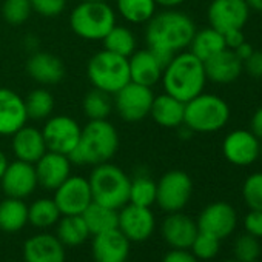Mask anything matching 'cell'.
Here are the masks:
<instances>
[{
    "label": "cell",
    "mask_w": 262,
    "mask_h": 262,
    "mask_svg": "<svg viewBox=\"0 0 262 262\" xmlns=\"http://www.w3.org/2000/svg\"><path fill=\"white\" fill-rule=\"evenodd\" d=\"M56 236L65 247H77L88 239L90 231L82 214H63L57 222Z\"/></svg>",
    "instance_id": "f1b7e54d"
},
{
    "label": "cell",
    "mask_w": 262,
    "mask_h": 262,
    "mask_svg": "<svg viewBox=\"0 0 262 262\" xmlns=\"http://www.w3.org/2000/svg\"><path fill=\"white\" fill-rule=\"evenodd\" d=\"M185 103L170 96L168 93L155 96L150 116L153 120L164 128H179L184 125Z\"/></svg>",
    "instance_id": "484cf974"
},
{
    "label": "cell",
    "mask_w": 262,
    "mask_h": 262,
    "mask_svg": "<svg viewBox=\"0 0 262 262\" xmlns=\"http://www.w3.org/2000/svg\"><path fill=\"white\" fill-rule=\"evenodd\" d=\"M28 224V207L24 199L7 198L0 202V230L17 233Z\"/></svg>",
    "instance_id": "83f0119b"
},
{
    "label": "cell",
    "mask_w": 262,
    "mask_h": 262,
    "mask_svg": "<svg viewBox=\"0 0 262 262\" xmlns=\"http://www.w3.org/2000/svg\"><path fill=\"white\" fill-rule=\"evenodd\" d=\"M24 262H65V245L54 234H34L24 245Z\"/></svg>",
    "instance_id": "ffe728a7"
},
{
    "label": "cell",
    "mask_w": 262,
    "mask_h": 262,
    "mask_svg": "<svg viewBox=\"0 0 262 262\" xmlns=\"http://www.w3.org/2000/svg\"><path fill=\"white\" fill-rule=\"evenodd\" d=\"M207 80L214 83H231L242 74L244 62L234 54L233 50L225 48L204 62Z\"/></svg>",
    "instance_id": "7402d4cb"
},
{
    "label": "cell",
    "mask_w": 262,
    "mask_h": 262,
    "mask_svg": "<svg viewBox=\"0 0 262 262\" xmlns=\"http://www.w3.org/2000/svg\"><path fill=\"white\" fill-rule=\"evenodd\" d=\"M25 99L16 91L0 86V136H13L27 125Z\"/></svg>",
    "instance_id": "e0dca14e"
},
{
    "label": "cell",
    "mask_w": 262,
    "mask_h": 262,
    "mask_svg": "<svg viewBox=\"0 0 262 262\" xmlns=\"http://www.w3.org/2000/svg\"><path fill=\"white\" fill-rule=\"evenodd\" d=\"M259 158L262 159V142H260V148H259Z\"/></svg>",
    "instance_id": "f5cc1de1"
},
{
    "label": "cell",
    "mask_w": 262,
    "mask_h": 262,
    "mask_svg": "<svg viewBox=\"0 0 262 262\" xmlns=\"http://www.w3.org/2000/svg\"><path fill=\"white\" fill-rule=\"evenodd\" d=\"M245 71L254 77V79H262V51H253V54L244 62Z\"/></svg>",
    "instance_id": "7bdbcfd3"
},
{
    "label": "cell",
    "mask_w": 262,
    "mask_h": 262,
    "mask_svg": "<svg viewBox=\"0 0 262 262\" xmlns=\"http://www.w3.org/2000/svg\"><path fill=\"white\" fill-rule=\"evenodd\" d=\"M11 138V148L17 161H24L34 165L48 151L42 129L36 126L24 125Z\"/></svg>",
    "instance_id": "d6986e66"
},
{
    "label": "cell",
    "mask_w": 262,
    "mask_h": 262,
    "mask_svg": "<svg viewBox=\"0 0 262 262\" xmlns=\"http://www.w3.org/2000/svg\"><path fill=\"white\" fill-rule=\"evenodd\" d=\"M224 39H225V47L230 50L237 48L242 42H245V36L242 33V30H231L224 33Z\"/></svg>",
    "instance_id": "f6af8a7d"
},
{
    "label": "cell",
    "mask_w": 262,
    "mask_h": 262,
    "mask_svg": "<svg viewBox=\"0 0 262 262\" xmlns=\"http://www.w3.org/2000/svg\"><path fill=\"white\" fill-rule=\"evenodd\" d=\"M25 108H27L28 119H34V120L48 119L54 110V96L45 88H36L27 96Z\"/></svg>",
    "instance_id": "d590c367"
},
{
    "label": "cell",
    "mask_w": 262,
    "mask_h": 262,
    "mask_svg": "<svg viewBox=\"0 0 262 262\" xmlns=\"http://www.w3.org/2000/svg\"><path fill=\"white\" fill-rule=\"evenodd\" d=\"M198 224L182 211L168 213L162 222V236L171 248L188 250L198 234Z\"/></svg>",
    "instance_id": "44dd1931"
},
{
    "label": "cell",
    "mask_w": 262,
    "mask_h": 262,
    "mask_svg": "<svg viewBox=\"0 0 262 262\" xmlns=\"http://www.w3.org/2000/svg\"><path fill=\"white\" fill-rule=\"evenodd\" d=\"M93 202L119 210L128 204L129 178L117 165L110 162L96 165L90 174Z\"/></svg>",
    "instance_id": "5b68a950"
},
{
    "label": "cell",
    "mask_w": 262,
    "mask_h": 262,
    "mask_svg": "<svg viewBox=\"0 0 262 262\" xmlns=\"http://www.w3.org/2000/svg\"><path fill=\"white\" fill-rule=\"evenodd\" d=\"M128 67H129V82H135L145 86L156 85L161 77L164 67L156 59V56L151 53L150 48L135 51L128 57Z\"/></svg>",
    "instance_id": "cb8c5ba5"
},
{
    "label": "cell",
    "mask_w": 262,
    "mask_h": 262,
    "mask_svg": "<svg viewBox=\"0 0 262 262\" xmlns=\"http://www.w3.org/2000/svg\"><path fill=\"white\" fill-rule=\"evenodd\" d=\"M128 202L150 208L156 204V182L147 174H138L135 179H129Z\"/></svg>",
    "instance_id": "e575fe53"
},
{
    "label": "cell",
    "mask_w": 262,
    "mask_h": 262,
    "mask_svg": "<svg viewBox=\"0 0 262 262\" xmlns=\"http://www.w3.org/2000/svg\"><path fill=\"white\" fill-rule=\"evenodd\" d=\"M27 71L33 80L42 85H54L59 83L65 76L63 62L50 53L36 51L27 62Z\"/></svg>",
    "instance_id": "d4e9b609"
},
{
    "label": "cell",
    "mask_w": 262,
    "mask_h": 262,
    "mask_svg": "<svg viewBox=\"0 0 262 262\" xmlns=\"http://www.w3.org/2000/svg\"><path fill=\"white\" fill-rule=\"evenodd\" d=\"M86 2H106V0H86Z\"/></svg>",
    "instance_id": "816d5d0a"
},
{
    "label": "cell",
    "mask_w": 262,
    "mask_h": 262,
    "mask_svg": "<svg viewBox=\"0 0 262 262\" xmlns=\"http://www.w3.org/2000/svg\"><path fill=\"white\" fill-rule=\"evenodd\" d=\"M247 5L250 10H254V11H259L262 13V0H245Z\"/></svg>",
    "instance_id": "f907efd6"
},
{
    "label": "cell",
    "mask_w": 262,
    "mask_h": 262,
    "mask_svg": "<svg viewBox=\"0 0 262 262\" xmlns=\"http://www.w3.org/2000/svg\"><path fill=\"white\" fill-rule=\"evenodd\" d=\"M162 262H199V259L188 250L173 248L164 256Z\"/></svg>",
    "instance_id": "ee69618b"
},
{
    "label": "cell",
    "mask_w": 262,
    "mask_h": 262,
    "mask_svg": "<svg viewBox=\"0 0 262 262\" xmlns=\"http://www.w3.org/2000/svg\"><path fill=\"white\" fill-rule=\"evenodd\" d=\"M111 96L113 94L105 93V91L97 90V88L88 91L85 94V97H83V102H82V108H83L85 116L90 120L106 119L111 114L113 108H114Z\"/></svg>",
    "instance_id": "836d02e7"
},
{
    "label": "cell",
    "mask_w": 262,
    "mask_h": 262,
    "mask_svg": "<svg viewBox=\"0 0 262 262\" xmlns=\"http://www.w3.org/2000/svg\"><path fill=\"white\" fill-rule=\"evenodd\" d=\"M228 120L230 106L221 96L201 93L185 103L184 125L193 133H216Z\"/></svg>",
    "instance_id": "277c9868"
},
{
    "label": "cell",
    "mask_w": 262,
    "mask_h": 262,
    "mask_svg": "<svg viewBox=\"0 0 262 262\" xmlns=\"http://www.w3.org/2000/svg\"><path fill=\"white\" fill-rule=\"evenodd\" d=\"M119 262H126V260H119Z\"/></svg>",
    "instance_id": "11a10c76"
},
{
    "label": "cell",
    "mask_w": 262,
    "mask_h": 262,
    "mask_svg": "<svg viewBox=\"0 0 262 262\" xmlns=\"http://www.w3.org/2000/svg\"><path fill=\"white\" fill-rule=\"evenodd\" d=\"M191 253L201 259V260H210L213 257H216V254L219 253L221 248V239L204 233V231H198L193 244H191Z\"/></svg>",
    "instance_id": "74e56055"
},
{
    "label": "cell",
    "mask_w": 262,
    "mask_h": 262,
    "mask_svg": "<svg viewBox=\"0 0 262 262\" xmlns=\"http://www.w3.org/2000/svg\"><path fill=\"white\" fill-rule=\"evenodd\" d=\"M250 131L262 142V106L253 113L250 120Z\"/></svg>",
    "instance_id": "bcb514c9"
},
{
    "label": "cell",
    "mask_w": 262,
    "mask_h": 262,
    "mask_svg": "<svg viewBox=\"0 0 262 262\" xmlns=\"http://www.w3.org/2000/svg\"><path fill=\"white\" fill-rule=\"evenodd\" d=\"M250 11L245 0H211L207 17L210 27L224 34L231 30H242Z\"/></svg>",
    "instance_id": "7c38bea8"
},
{
    "label": "cell",
    "mask_w": 262,
    "mask_h": 262,
    "mask_svg": "<svg viewBox=\"0 0 262 262\" xmlns=\"http://www.w3.org/2000/svg\"><path fill=\"white\" fill-rule=\"evenodd\" d=\"M196 224L199 231L208 233L217 239H225L234 231L237 225V214L233 205L219 201L207 205L201 211Z\"/></svg>",
    "instance_id": "5bb4252c"
},
{
    "label": "cell",
    "mask_w": 262,
    "mask_h": 262,
    "mask_svg": "<svg viewBox=\"0 0 262 262\" xmlns=\"http://www.w3.org/2000/svg\"><path fill=\"white\" fill-rule=\"evenodd\" d=\"M54 202L63 214H82L93 202L88 179L82 176H70L54 190Z\"/></svg>",
    "instance_id": "4fadbf2b"
},
{
    "label": "cell",
    "mask_w": 262,
    "mask_h": 262,
    "mask_svg": "<svg viewBox=\"0 0 262 262\" xmlns=\"http://www.w3.org/2000/svg\"><path fill=\"white\" fill-rule=\"evenodd\" d=\"M8 158H7V155L0 150V179H2V176L5 174V171H7V168H8Z\"/></svg>",
    "instance_id": "681fc988"
},
{
    "label": "cell",
    "mask_w": 262,
    "mask_h": 262,
    "mask_svg": "<svg viewBox=\"0 0 262 262\" xmlns=\"http://www.w3.org/2000/svg\"><path fill=\"white\" fill-rule=\"evenodd\" d=\"M129 251V241L119 228H113L93 239V256L96 262H119L126 260Z\"/></svg>",
    "instance_id": "603a6c76"
},
{
    "label": "cell",
    "mask_w": 262,
    "mask_h": 262,
    "mask_svg": "<svg viewBox=\"0 0 262 262\" xmlns=\"http://www.w3.org/2000/svg\"><path fill=\"white\" fill-rule=\"evenodd\" d=\"M116 25V13L106 2L79 4L70 16L71 30L82 39L102 40Z\"/></svg>",
    "instance_id": "8992f818"
},
{
    "label": "cell",
    "mask_w": 262,
    "mask_h": 262,
    "mask_svg": "<svg viewBox=\"0 0 262 262\" xmlns=\"http://www.w3.org/2000/svg\"><path fill=\"white\" fill-rule=\"evenodd\" d=\"M33 11L42 17H57L63 13L67 0H30Z\"/></svg>",
    "instance_id": "60d3db41"
},
{
    "label": "cell",
    "mask_w": 262,
    "mask_h": 262,
    "mask_svg": "<svg viewBox=\"0 0 262 262\" xmlns=\"http://www.w3.org/2000/svg\"><path fill=\"white\" fill-rule=\"evenodd\" d=\"M156 5H161L164 8H176L179 5H182L187 0H155Z\"/></svg>",
    "instance_id": "c3c4849f"
},
{
    "label": "cell",
    "mask_w": 262,
    "mask_h": 262,
    "mask_svg": "<svg viewBox=\"0 0 262 262\" xmlns=\"http://www.w3.org/2000/svg\"><path fill=\"white\" fill-rule=\"evenodd\" d=\"M234 257L239 262H256L260 256V244L257 237L250 234H241L234 241Z\"/></svg>",
    "instance_id": "f35d334b"
},
{
    "label": "cell",
    "mask_w": 262,
    "mask_h": 262,
    "mask_svg": "<svg viewBox=\"0 0 262 262\" xmlns=\"http://www.w3.org/2000/svg\"><path fill=\"white\" fill-rule=\"evenodd\" d=\"M244 228L245 233L254 237H262V211L259 210H250L244 219Z\"/></svg>",
    "instance_id": "b9f144b4"
},
{
    "label": "cell",
    "mask_w": 262,
    "mask_h": 262,
    "mask_svg": "<svg viewBox=\"0 0 262 262\" xmlns=\"http://www.w3.org/2000/svg\"><path fill=\"white\" fill-rule=\"evenodd\" d=\"M82 128L70 116H53L43 125L42 135L48 151L70 156L77 147Z\"/></svg>",
    "instance_id": "30bf717a"
},
{
    "label": "cell",
    "mask_w": 262,
    "mask_h": 262,
    "mask_svg": "<svg viewBox=\"0 0 262 262\" xmlns=\"http://www.w3.org/2000/svg\"><path fill=\"white\" fill-rule=\"evenodd\" d=\"M233 51H234V54H236V56H237V57H239L242 62H245V60H247V59H248V57L253 54L254 48H253V47H251V45H250V43L245 40V42H242V43H241L237 48H234Z\"/></svg>",
    "instance_id": "7dc6e473"
},
{
    "label": "cell",
    "mask_w": 262,
    "mask_h": 262,
    "mask_svg": "<svg viewBox=\"0 0 262 262\" xmlns=\"http://www.w3.org/2000/svg\"><path fill=\"white\" fill-rule=\"evenodd\" d=\"M188 48H190V53H193L202 62H205L207 59L213 57L219 51L225 50L227 47H225L224 34L219 33L217 30L208 27L201 31L196 30Z\"/></svg>",
    "instance_id": "4316f807"
},
{
    "label": "cell",
    "mask_w": 262,
    "mask_h": 262,
    "mask_svg": "<svg viewBox=\"0 0 262 262\" xmlns=\"http://www.w3.org/2000/svg\"><path fill=\"white\" fill-rule=\"evenodd\" d=\"M37 182L45 190H56L71 176V161L67 155L47 151L36 164Z\"/></svg>",
    "instance_id": "ac0fdd59"
},
{
    "label": "cell",
    "mask_w": 262,
    "mask_h": 262,
    "mask_svg": "<svg viewBox=\"0 0 262 262\" xmlns=\"http://www.w3.org/2000/svg\"><path fill=\"white\" fill-rule=\"evenodd\" d=\"M156 227L155 214L148 207L126 204L117 210V228L129 242L147 241Z\"/></svg>",
    "instance_id": "8fae6325"
},
{
    "label": "cell",
    "mask_w": 262,
    "mask_h": 262,
    "mask_svg": "<svg viewBox=\"0 0 262 262\" xmlns=\"http://www.w3.org/2000/svg\"><path fill=\"white\" fill-rule=\"evenodd\" d=\"M86 74L94 88L114 94L129 82L128 57L106 50L99 51L90 59Z\"/></svg>",
    "instance_id": "52a82bcc"
},
{
    "label": "cell",
    "mask_w": 262,
    "mask_h": 262,
    "mask_svg": "<svg viewBox=\"0 0 262 262\" xmlns=\"http://www.w3.org/2000/svg\"><path fill=\"white\" fill-rule=\"evenodd\" d=\"M119 14L129 24H147L156 14L155 0H116Z\"/></svg>",
    "instance_id": "4dcf8cb0"
},
{
    "label": "cell",
    "mask_w": 262,
    "mask_h": 262,
    "mask_svg": "<svg viewBox=\"0 0 262 262\" xmlns=\"http://www.w3.org/2000/svg\"><path fill=\"white\" fill-rule=\"evenodd\" d=\"M102 40L106 51H111L123 57H129L136 51V37L133 31L126 27L114 25Z\"/></svg>",
    "instance_id": "1f68e13d"
},
{
    "label": "cell",
    "mask_w": 262,
    "mask_h": 262,
    "mask_svg": "<svg viewBox=\"0 0 262 262\" xmlns=\"http://www.w3.org/2000/svg\"><path fill=\"white\" fill-rule=\"evenodd\" d=\"M196 33L193 19L174 8H168L155 14L145 28V40L148 48L178 54L190 47Z\"/></svg>",
    "instance_id": "6da1fadb"
},
{
    "label": "cell",
    "mask_w": 262,
    "mask_h": 262,
    "mask_svg": "<svg viewBox=\"0 0 262 262\" xmlns=\"http://www.w3.org/2000/svg\"><path fill=\"white\" fill-rule=\"evenodd\" d=\"M162 85L165 93L187 103L198 94L204 93L207 76L204 62L190 51L174 54L162 71Z\"/></svg>",
    "instance_id": "7a4b0ae2"
},
{
    "label": "cell",
    "mask_w": 262,
    "mask_h": 262,
    "mask_svg": "<svg viewBox=\"0 0 262 262\" xmlns=\"http://www.w3.org/2000/svg\"><path fill=\"white\" fill-rule=\"evenodd\" d=\"M60 216L62 213L57 208L54 199L42 198L28 207V222L37 228H50L56 225Z\"/></svg>",
    "instance_id": "d6a6232c"
},
{
    "label": "cell",
    "mask_w": 262,
    "mask_h": 262,
    "mask_svg": "<svg viewBox=\"0 0 262 262\" xmlns=\"http://www.w3.org/2000/svg\"><path fill=\"white\" fill-rule=\"evenodd\" d=\"M82 217L88 227L90 234H99L113 228H117V210L91 202L82 213Z\"/></svg>",
    "instance_id": "f546056e"
},
{
    "label": "cell",
    "mask_w": 262,
    "mask_h": 262,
    "mask_svg": "<svg viewBox=\"0 0 262 262\" xmlns=\"http://www.w3.org/2000/svg\"><path fill=\"white\" fill-rule=\"evenodd\" d=\"M242 198L250 210L262 211V173H253L245 179Z\"/></svg>",
    "instance_id": "ab89813d"
},
{
    "label": "cell",
    "mask_w": 262,
    "mask_h": 262,
    "mask_svg": "<svg viewBox=\"0 0 262 262\" xmlns=\"http://www.w3.org/2000/svg\"><path fill=\"white\" fill-rule=\"evenodd\" d=\"M155 94L150 86L128 82L123 88L114 93V108L126 122H139L150 116Z\"/></svg>",
    "instance_id": "9c48e42d"
},
{
    "label": "cell",
    "mask_w": 262,
    "mask_h": 262,
    "mask_svg": "<svg viewBox=\"0 0 262 262\" xmlns=\"http://www.w3.org/2000/svg\"><path fill=\"white\" fill-rule=\"evenodd\" d=\"M119 150L117 129L106 120H90L80 133L77 147L68 156L76 165H100L110 162Z\"/></svg>",
    "instance_id": "3957f363"
},
{
    "label": "cell",
    "mask_w": 262,
    "mask_h": 262,
    "mask_svg": "<svg viewBox=\"0 0 262 262\" xmlns=\"http://www.w3.org/2000/svg\"><path fill=\"white\" fill-rule=\"evenodd\" d=\"M191 194V178L182 170L167 171L159 182H156V204L167 213L182 211Z\"/></svg>",
    "instance_id": "ba28073f"
},
{
    "label": "cell",
    "mask_w": 262,
    "mask_h": 262,
    "mask_svg": "<svg viewBox=\"0 0 262 262\" xmlns=\"http://www.w3.org/2000/svg\"><path fill=\"white\" fill-rule=\"evenodd\" d=\"M260 141L250 129H234L228 133L222 142L225 159L237 167H248L259 159Z\"/></svg>",
    "instance_id": "9a60e30c"
},
{
    "label": "cell",
    "mask_w": 262,
    "mask_h": 262,
    "mask_svg": "<svg viewBox=\"0 0 262 262\" xmlns=\"http://www.w3.org/2000/svg\"><path fill=\"white\" fill-rule=\"evenodd\" d=\"M33 13L30 0H5L2 7L4 19L10 25H22L25 24Z\"/></svg>",
    "instance_id": "8d00e7d4"
},
{
    "label": "cell",
    "mask_w": 262,
    "mask_h": 262,
    "mask_svg": "<svg viewBox=\"0 0 262 262\" xmlns=\"http://www.w3.org/2000/svg\"><path fill=\"white\" fill-rule=\"evenodd\" d=\"M225 262H239V260H236V259H233V260H225Z\"/></svg>",
    "instance_id": "db71d44e"
},
{
    "label": "cell",
    "mask_w": 262,
    "mask_h": 262,
    "mask_svg": "<svg viewBox=\"0 0 262 262\" xmlns=\"http://www.w3.org/2000/svg\"><path fill=\"white\" fill-rule=\"evenodd\" d=\"M0 184H2V188L8 198L25 199L31 196L39 185L36 168L33 164L16 159L14 162L8 164V168L0 179Z\"/></svg>",
    "instance_id": "2e32d148"
}]
</instances>
